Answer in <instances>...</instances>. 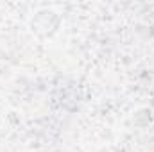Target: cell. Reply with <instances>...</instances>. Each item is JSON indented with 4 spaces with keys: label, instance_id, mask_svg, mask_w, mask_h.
<instances>
[{
    "label": "cell",
    "instance_id": "obj_1",
    "mask_svg": "<svg viewBox=\"0 0 154 152\" xmlns=\"http://www.w3.org/2000/svg\"><path fill=\"white\" fill-rule=\"evenodd\" d=\"M61 27V16L54 9H38L31 18V31L41 39L52 38Z\"/></svg>",
    "mask_w": 154,
    "mask_h": 152
},
{
    "label": "cell",
    "instance_id": "obj_2",
    "mask_svg": "<svg viewBox=\"0 0 154 152\" xmlns=\"http://www.w3.org/2000/svg\"><path fill=\"white\" fill-rule=\"evenodd\" d=\"M154 122V111L151 108H140L133 114V123L136 127H147Z\"/></svg>",
    "mask_w": 154,
    "mask_h": 152
}]
</instances>
